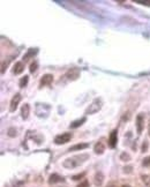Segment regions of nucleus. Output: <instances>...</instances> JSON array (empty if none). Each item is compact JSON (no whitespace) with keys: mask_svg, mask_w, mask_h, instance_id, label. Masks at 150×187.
Here are the masks:
<instances>
[{"mask_svg":"<svg viewBox=\"0 0 150 187\" xmlns=\"http://www.w3.org/2000/svg\"><path fill=\"white\" fill-rule=\"evenodd\" d=\"M89 158V155L88 154H80V155H75L71 158H67L63 163V165L67 169H74V167H77V166L82 165L86 161H88Z\"/></svg>","mask_w":150,"mask_h":187,"instance_id":"nucleus-1","label":"nucleus"},{"mask_svg":"<svg viewBox=\"0 0 150 187\" xmlns=\"http://www.w3.org/2000/svg\"><path fill=\"white\" fill-rule=\"evenodd\" d=\"M103 107V101L100 99V98H95L92 102H91V104L87 107L86 110V115H88V114H94V113H97L98 111H100V109Z\"/></svg>","mask_w":150,"mask_h":187,"instance_id":"nucleus-2","label":"nucleus"},{"mask_svg":"<svg viewBox=\"0 0 150 187\" xmlns=\"http://www.w3.org/2000/svg\"><path fill=\"white\" fill-rule=\"evenodd\" d=\"M72 137H73L72 133H63V134H59L54 137V143H55V145H65V143L69 142V141L72 140Z\"/></svg>","mask_w":150,"mask_h":187,"instance_id":"nucleus-3","label":"nucleus"},{"mask_svg":"<svg viewBox=\"0 0 150 187\" xmlns=\"http://www.w3.org/2000/svg\"><path fill=\"white\" fill-rule=\"evenodd\" d=\"M117 142H118V129H113L111 133H110V136H108V147L110 148H116L117 147Z\"/></svg>","mask_w":150,"mask_h":187,"instance_id":"nucleus-4","label":"nucleus"},{"mask_svg":"<svg viewBox=\"0 0 150 187\" xmlns=\"http://www.w3.org/2000/svg\"><path fill=\"white\" fill-rule=\"evenodd\" d=\"M21 94H15L14 96H13V98H12L11 101V104H9V111L11 112H14L16 109H17V106H19V103L21 102Z\"/></svg>","mask_w":150,"mask_h":187,"instance_id":"nucleus-5","label":"nucleus"},{"mask_svg":"<svg viewBox=\"0 0 150 187\" xmlns=\"http://www.w3.org/2000/svg\"><path fill=\"white\" fill-rule=\"evenodd\" d=\"M65 77H67L68 80H71V81H74L76 80L77 77H80V69L79 68H71V69H68L66 74H65Z\"/></svg>","mask_w":150,"mask_h":187,"instance_id":"nucleus-6","label":"nucleus"},{"mask_svg":"<svg viewBox=\"0 0 150 187\" xmlns=\"http://www.w3.org/2000/svg\"><path fill=\"white\" fill-rule=\"evenodd\" d=\"M143 127H144V114L140 113L136 115V131H138V134L142 133Z\"/></svg>","mask_w":150,"mask_h":187,"instance_id":"nucleus-7","label":"nucleus"},{"mask_svg":"<svg viewBox=\"0 0 150 187\" xmlns=\"http://www.w3.org/2000/svg\"><path fill=\"white\" fill-rule=\"evenodd\" d=\"M53 81V75L52 74H45L42 76L41 82H39V88H43L45 85H50Z\"/></svg>","mask_w":150,"mask_h":187,"instance_id":"nucleus-8","label":"nucleus"},{"mask_svg":"<svg viewBox=\"0 0 150 187\" xmlns=\"http://www.w3.org/2000/svg\"><path fill=\"white\" fill-rule=\"evenodd\" d=\"M23 71H24V64L22 61L15 62L14 68H13V73H14L15 75H19V74H21Z\"/></svg>","mask_w":150,"mask_h":187,"instance_id":"nucleus-9","label":"nucleus"},{"mask_svg":"<svg viewBox=\"0 0 150 187\" xmlns=\"http://www.w3.org/2000/svg\"><path fill=\"white\" fill-rule=\"evenodd\" d=\"M94 151L96 153L97 155H102V154L105 151V145H104L102 141L97 142L96 145H95V148H94Z\"/></svg>","mask_w":150,"mask_h":187,"instance_id":"nucleus-10","label":"nucleus"},{"mask_svg":"<svg viewBox=\"0 0 150 187\" xmlns=\"http://www.w3.org/2000/svg\"><path fill=\"white\" fill-rule=\"evenodd\" d=\"M29 113H30V106H29V104H24L23 106L21 107V117L22 119H28V117H29Z\"/></svg>","mask_w":150,"mask_h":187,"instance_id":"nucleus-11","label":"nucleus"},{"mask_svg":"<svg viewBox=\"0 0 150 187\" xmlns=\"http://www.w3.org/2000/svg\"><path fill=\"white\" fill-rule=\"evenodd\" d=\"M87 118L86 117H82L81 119H77V120H75L73 121L72 124L69 125V128H77V127H80V126H82V125L86 123Z\"/></svg>","mask_w":150,"mask_h":187,"instance_id":"nucleus-12","label":"nucleus"},{"mask_svg":"<svg viewBox=\"0 0 150 187\" xmlns=\"http://www.w3.org/2000/svg\"><path fill=\"white\" fill-rule=\"evenodd\" d=\"M89 147V143H77V145H73L68 149V151H75V150H83V149H87Z\"/></svg>","mask_w":150,"mask_h":187,"instance_id":"nucleus-13","label":"nucleus"},{"mask_svg":"<svg viewBox=\"0 0 150 187\" xmlns=\"http://www.w3.org/2000/svg\"><path fill=\"white\" fill-rule=\"evenodd\" d=\"M37 52H38V50H37V49H29V50H28V52H27V53L23 56V60H24V61L29 60V59H30V58H32L35 54H37Z\"/></svg>","mask_w":150,"mask_h":187,"instance_id":"nucleus-14","label":"nucleus"},{"mask_svg":"<svg viewBox=\"0 0 150 187\" xmlns=\"http://www.w3.org/2000/svg\"><path fill=\"white\" fill-rule=\"evenodd\" d=\"M103 181H104V176H103V173H102V172H97L96 175H95V185H96V186H102Z\"/></svg>","mask_w":150,"mask_h":187,"instance_id":"nucleus-15","label":"nucleus"},{"mask_svg":"<svg viewBox=\"0 0 150 187\" xmlns=\"http://www.w3.org/2000/svg\"><path fill=\"white\" fill-rule=\"evenodd\" d=\"M59 181H64V178L60 177L59 175H55V173L50 176V179H49L50 184H55V183H59Z\"/></svg>","mask_w":150,"mask_h":187,"instance_id":"nucleus-16","label":"nucleus"},{"mask_svg":"<svg viewBox=\"0 0 150 187\" xmlns=\"http://www.w3.org/2000/svg\"><path fill=\"white\" fill-rule=\"evenodd\" d=\"M28 81H29V76H28V75H24V76L22 77L21 80H20V82H19V85H20L21 88H23V87H25V85H27Z\"/></svg>","mask_w":150,"mask_h":187,"instance_id":"nucleus-17","label":"nucleus"},{"mask_svg":"<svg viewBox=\"0 0 150 187\" xmlns=\"http://www.w3.org/2000/svg\"><path fill=\"white\" fill-rule=\"evenodd\" d=\"M7 135H8V136H11V137H14V136H16V135H17V132H16V129H15V128L11 127V128H8V131H7Z\"/></svg>","mask_w":150,"mask_h":187,"instance_id":"nucleus-18","label":"nucleus"},{"mask_svg":"<svg viewBox=\"0 0 150 187\" xmlns=\"http://www.w3.org/2000/svg\"><path fill=\"white\" fill-rule=\"evenodd\" d=\"M37 67H38V62L35 60V61H33L31 65H30V73H35V72H36V71H37Z\"/></svg>","mask_w":150,"mask_h":187,"instance_id":"nucleus-19","label":"nucleus"},{"mask_svg":"<svg viewBox=\"0 0 150 187\" xmlns=\"http://www.w3.org/2000/svg\"><path fill=\"white\" fill-rule=\"evenodd\" d=\"M120 158H121V161H124V162H128L129 159H130V156L128 154H126V153H122L121 155H120Z\"/></svg>","mask_w":150,"mask_h":187,"instance_id":"nucleus-20","label":"nucleus"},{"mask_svg":"<svg viewBox=\"0 0 150 187\" xmlns=\"http://www.w3.org/2000/svg\"><path fill=\"white\" fill-rule=\"evenodd\" d=\"M84 176H86V172H82V173H80V175H75V176H73V177H72V179L76 181V180H80V179H82V178H83Z\"/></svg>","mask_w":150,"mask_h":187,"instance_id":"nucleus-21","label":"nucleus"},{"mask_svg":"<svg viewBox=\"0 0 150 187\" xmlns=\"http://www.w3.org/2000/svg\"><path fill=\"white\" fill-rule=\"evenodd\" d=\"M142 164H143V166H149V165H150V156H148V157H146V158L143 159Z\"/></svg>","mask_w":150,"mask_h":187,"instance_id":"nucleus-22","label":"nucleus"},{"mask_svg":"<svg viewBox=\"0 0 150 187\" xmlns=\"http://www.w3.org/2000/svg\"><path fill=\"white\" fill-rule=\"evenodd\" d=\"M76 187H89V183H88L87 179H84L82 183H80V185H77Z\"/></svg>","mask_w":150,"mask_h":187,"instance_id":"nucleus-23","label":"nucleus"},{"mask_svg":"<svg viewBox=\"0 0 150 187\" xmlns=\"http://www.w3.org/2000/svg\"><path fill=\"white\" fill-rule=\"evenodd\" d=\"M147 149H148V142H147V141H144V143L142 145V151L144 153V151H147Z\"/></svg>","mask_w":150,"mask_h":187,"instance_id":"nucleus-24","label":"nucleus"},{"mask_svg":"<svg viewBox=\"0 0 150 187\" xmlns=\"http://www.w3.org/2000/svg\"><path fill=\"white\" fill-rule=\"evenodd\" d=\"M138 4H142V5H148L150 6V1H140V0H136Z\"/></svg>","mask_w":150,"mask_h":187,"instance_id":"nucleus-25","label":"nucleus"},{"mask_svg":"<svg viewBox=\"0 0 150 187\" xmlns=\"http://www.w3.org/2000/svg\"><path fill=\"white\" fill-rule=\"evenodd\" d=\"M148 133H149V136H150V120H149V124H148Z\"/></svg>","mask_w":150,"mask_h":187,"instance_id":"nucleus-26","label":"nucleus"},{"mask_svg":"<svg viewBox=\"0 0 150 187\" xmlns=\"http://www.w3.org/2000/svg\"><path fill=\"white\" fill-rule=\"evenodd\" d=\"M122 187H130V186H127V185H124Z\"/></svg>","mask_w":150,"mask_h":187,"instance_id":"nucleus-27","label":"nucleus"}]
</instances>
